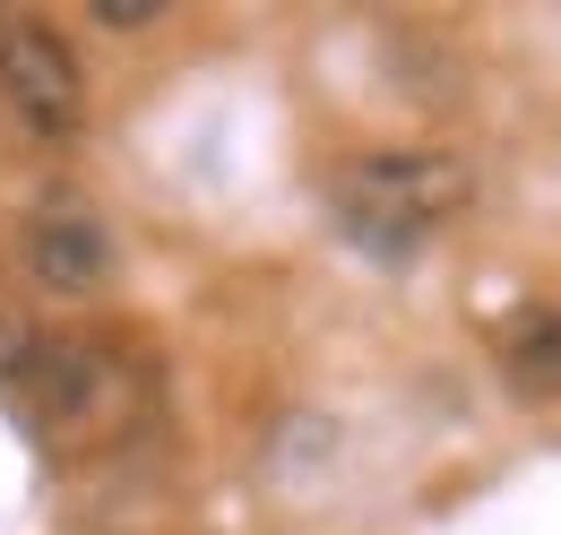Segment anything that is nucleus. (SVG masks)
I'll return each mask as SVG.
<instances>
[{
  "label": "nucleus",
  "instance_id": "20e7f679",
  "mask_svg": "<svg viewBox=\"0 0 561 535\" xmlns=\"http://www.w3.org/2000/svg\"><path fill=\"white\" fill-rule=\"evenodd\" d=\"M113 260H122V251H113V225L87 200H70V191L35 200L26 225H18V268H26L35 294H61V303L104 294V285H113Z\"/></svg>",
  "mask_w": 561,
  "mask_h": 535
},
{
  "label": "nucleus",
  "instance_id": "39448f33",
  "mask_svg": "<svg viewBox=\"0 0 561 535\" xmlns=\"http://www.w3.org/2000/svg\"><path fill=\"white\" fill-rule=\"evenodd\" d=\"M492 354H501V380H510L518 398H536V406L561 398V311H545V303L518 311V320L501 329Z\"/></svg>",
  "mask_w": 561,
  "mask_h": 535
},
{
  "label": "nucleus",
  "instance_id": "f03ea898",
  "mask_svg": "<svg viewBox=\"0 0 561 535\" xmlns=\"http://www.w3.org/2000/svg\"><path fill=\"white\" fill-rule=\"evenodd\" d=\"M476 200V173L449 147H363L329 173V207L363 251H415Z\"/></svg>",
  "mask_w": 561,
  "mask_h": 535
},
{
  "label": "nucleus",
  "instance_id": "f257e3e1",
  "mask_svg": "<svg viewBox=\"0 0 561 535\" xmlns=\"http://www.w3.org/2000/svg\"><path fill=\"white\" fill-rule=\"evenodd\" d=\"M9 406H18L26 432L53 441L61 458H95V449H122L130 432H147L156 372H147L130 345H113V337L61 329V337H35V354H26Z\"/></svg>",
  "mask_w": 561,
  "mask_h": 535
},
{
  "label": "nucleus",
  "instance_id": "7ed1b4c3",
  "mask_svg": "<svg viewBox=\"0 0 561 535\" xmlns=\"http://www.w3.org/2000/svg\"><path fill=\"white\" fill-rule=\"evenodd\" d=\"M0 104L26 138H78L87 122V61L70 53L61 26L44 18H0Z\"/></svg>",
  "mask_w": 561,
  "mask_h": 535
},
{
  "label": "nucleus",
  "instance_id": "423d86ee",
  "mask_svg": "<svg viewBox=\"0 0 561 535\" xmlns=\"http://www.w3.org/2000/svg\"><path fill=\"white\" fill-rule=\"evenodd\" d=\"M95 9V26H156L164 18V0H87Z\"/></svg>",
  "mask_w": 561,
  "mask_h": 535
}]
</instances>
